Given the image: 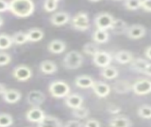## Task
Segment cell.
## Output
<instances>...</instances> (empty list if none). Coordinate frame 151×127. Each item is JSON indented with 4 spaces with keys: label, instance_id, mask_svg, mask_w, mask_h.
Returning <instances> with one entry per match:
<instances>
[{
    "label": "cell",
    "instance_id": "6da1fadb",
    "mask_svg": "<svg viewBox=\"0 0 151 127\" xmlns=\"http://www.w3.org/2000/svg\"><path fill=\"white\" fill-rule=\"evenodd\" d=\"M35 10L34 2L32 0H11L9 1V12L13 15L20 18L30 16Z\"/></svg>",
    "mask_w": 151,
    "mask_h": 127
},
{
    "label": "cell",
    "instance_id": "7a4b0ae2",
    "mask_svg": "<svg viewBox=\"0 0 151 127\" xmlns=\"http://www.w3.org/2000/svg\"><path fill=\"white\" fill-rule=\"evenodd\" d=\"M83 56L77 50H71L64 56L63 60V65L66 69L75 70L82 65Z\"/></svg>",
    "mask_w": 151,
    "mask_h": 127
},
{
    "label": "cell",
    "instance_id": "3957f363",
    "mask_svg": "<svg viewBox=\"0 0 151 127\" xmlns=\"http://www.w3.org/2000/svg\"><path fill=\"white\" fill-rule=\"evenodd\" d=\"M48 91L53 98L63 99L69 95L71 89L67 83L63 81H54L49 84Z\"/></svg>",
    "mask_w": 151,
    "mask_h": 127
},
{
    "label": "cell",
    "instance_id": "277c9868",
    "mask_svg": "<svg viewBox=\"0 0 151 127\" xmlns=\"http://www.w3.org/2000/svg\"><path fill=\"white\" fill-rule=\"evenodd\" d=\"M71 24L75 30L85 31L90 28V19L88 13L80 12L71 18Z\"/></svg>",
    "mask_w": 151,
    "mask_h": 127
},
{
    "label": "cell",
    "instance_id": "5b68a950",
    "mask_svg": "<svg viewBox=\"0 0 151 127\" xmlns=\"http://www.w3.org/2000/svg\"><path fill=\"white\" fill-rule=\"evenodd\" d=\"M113 21H114V17L109 12L98 13L94 17V25H96V29L98 30H111Z\"/></svg>",
    "mask_w": 151,
    "mask_h": 127
},
{
    "label": "cell",
    "instance_id": "8992f818",
    "mask_svg": "<svg viewBox=\"0 0 151 127\" xmlns=\"http://www.w3.org/2000/svg\"><path fill=\"white\" fill-rule=\"evenodd\" d=\"M132 91L136 95L144 96L151 93V80L139 79L132 84Z\"/></svg>",
    "mask_w": 151,
    "mask_h": 127
},
{
    "label": "cell",
    "instance_id": "52a82bcc",
    "mask_svg": "<svg viewBox=\"0 0 151 127\" xmlns=\"http://www.w3.org/2000/svg\"><path fill=\"white\" fill-rule=\"evenodd\" d=\"M112 61V56L111 53L107 52L104 50H99L98 52L93 57V64L98 67H107L109 65H111Z\"/></svg>",
    "mask_w": 151,
    "mask_h": 127
},
{
    "label": "cell",
    "instance_id": "ba28073f",
    "mask_svg": "<svg viewBox=\"0 0 151 127\" xmlns=\"http://www.w3.org/2000/svg\"><path fill=\"white\" fill-rule=\"evenodd\" d=\"M12 76L19 82H27L32 77V71L27 65H19L13 69Z\"/></svg>",
    "mask_w": 151,
    "mask_h": 127
},
{
    "label": "cell",
    "instance_id": "9c48e42d",
    "mask_svg": "<svg viewBox=\"0 0 151 127\" xmlns=\"http://www.w3.org/2000/svg\"><path fill=\"white\" fill-rule=\"evenodd\" d=\"M45 101V95L40 90H31L27 96V102L32 107H40Z\"/></svg>",
    "mask_w": 151,
    "mask_h": 127
},
{
    "label": "cell",
    "instance_id": "30bf717a",
    "mask_svg": "<svg viewBox=\"0 0 151 127\" xmlns=\"http://www.w3.org/2000/svg\"><path fill=\"white\" fill-rule=\"evenodd\" d=\"M146 33V30L143 25L140 24H133L131 26H129V29L127 30V36L129 39L138 40L143 38Z\"/></svg>",
    "mask_w": 151,
    "mask_h": 127
},
{
    "label": "cell",
    "instance_id": "8fae6325",
    "mask_svg": "<svg viewBox=\"0 0 151 127\" xmlns=\"http://www.w3.org/2000/svg\"><path fill=\"white\" fill-rule=\"evenodd\" d=\"M45 117V112L41 109V107H31L26 113V119L32 123H39Z\"/></svg>",
    "mask_w": 151,
    "mask_h": 127
},
{
    "label": "cell",
    "instance_id": "7c38bea8",
    "mask_svg": "<svg viewBox=\"0 0 151 127\" xmlns=\"http://www.w3.org/2000/svg\"><path fill=\"white\" fill-rule=\"evenodd\" d=\"M92 89L94 94L99 98H106L111 93V86L108 83L101 81H94Z\"/></svg>",
    "mask_w": 151,
    "mask_h": 127
},
{
    "label": "cell",
    "instance_id": "4fadbf2b",
    "mask_svg": "<svg viewBox=\"0 0 151 127\" xmlns=\"http://www.w3.org/2000/svg\"><path fill=\"white\" fill-rule=\"evenodd\" d=\"M71 20V17L68 12H55L53 15L50 17V23L53 26L60 27L66 25Z\"/></svg>",
    "mask_w": 151,
    "mask_h": 127
},
{
    "label": "cell",
    "instance_id": "5bb4252c",
    "mask_svg": "<svg viewBox=\"0 0 151 127\" xmlns=\"http://www.w3.org/2000/svg\"><path fill=\"white\" fill-rule=\"evenodd\" d=\"M83 101V97L81 95H79L78 93H70L65 98V105L71 109H76V108L82 106Z\"/></svg>",
    "mask_w": 151,
    "mask_h": 127
},
{
    "label": "cell",
    "instance_id": "9a60e30c",
    "mask_svg": "<svg viewBox=\"0 0 151 127\" xmlns=\"http://www.w3.org/2000/svg\"><path fill=\"white\" fill-rule=\"evenodd\" d=\"M132 121L126 116H115L109 120V127H131Z\"/></svg>",
    "mask_w": 151,
    "mask_h": 127
},
{
    "label": "cell",
    "instance_id": "2e32d148",
    "mask_svg": "<svg viewBox=\"0 0 151 127\" xmlns=\"http://www.w3.org/2000/svg\"><path fill=\"white\" fill-rule=\"evenodd\" d=\"M127 29H129V25L127 24L126 21L121 19V18H114L111 30L116 35H122L127 33Z\"/></svg>",
    "mask_w": 151,
    "mask_h": 127
},
{
    "label": "cell",
    "instance_id": "e0dca14e",
    "mask_svg": "<svg viewBox=\"0 0 151 127\" xmlns=\"http://www.w3.org/2000/svg\"><path fill=\"white\" fill-rule=\"evenodd\" d=\"M2 97H3V100L7 103L14 105V103H17L21 100L22 94L20 91L16 90V89H7V91L3 94Z\"/></svg>",
    "mask_w": 151,
    "mask_h": 127
},
{
    "label": "cell",
    "instance_id": "ac0fdd59",
    "mask_svg": "<svg viewBox=\"0 0 151 127\" xmlns=\"http://www.w3.org/2000/svg\"><path fill=\"white\" fill-rule=\"evenodd\" d=\"M113 90L118 94H127L132 90V84L127 80H116L112 84Z\"/></svg>",
    "mask_w": 151,
    "mask_h": 127
},
{
    "label": "cell",
    "instance_id": "d6986e66",
    "mask_svg": "<svg viewBox=\"0 0 151 127\" xmlns=\"http://www.w3.org/2000/svg\"><path fill=\"white\" fill-rule=\"evenodd\" d=\"M37 127H63V123L57 117L45 115L41 122H39Z\"/></svg>",
    "mask_w": 151,
    "mask_h": 127
},
{
    "label": "cell",
    "instance_id": "ffe728a7",
    "mask_svg": "<svg viewBox=\"0 0 151 127\" xmlns=\"http://www.w3.org/2000/svg\"><path fill=\"white\" fill-rule=\"evenodd\" d=\"M93 83V79L91 76H89V75H80V76H78L75 80L76 86L82 89L92 88Z\"/></svg>",
    "mask_w": 151,
    "mask_h": 127
},
{
    "label": "cell",
    "instance_id": "44dd1931",
    "mask_svg": "<svg viewBox=\"0 0 151 127\" xmlns=\"http://www.w3.org/2000/svg\"><path fill=\"white\" fill-rule=\"evenodd\" d=\"M47 49H48V50L53 54H60L65 51L66 44L61 40L55 39V40H52L48 44Z\"/></svg>",
    "mask_w": 151,
    "mask_h": 127
},
{
    "label": "cell",
    "instance_id": "7402d4cb",
    "mask_svg": "<svg viewBox=\"0 0 151 127\" xmlns=\"http://www.w3.org/2000/svg\"><path fill=\"white\" fill-rule=\"evenodd\" d=\"M114 60L121 65L130 64L133 60V55L129 50H120L114 55Z\"/></svg>",
    "mask_w": 151,
    "mask_h": 127
},
{
    "label": "cell",
    "instance_id": "603a6c76",
    "mask_svg": "<svg viewBox=\"0 0 151 127\" xmlns=\"http://www.w3.org/2000/svg\"><path fill=\"white\" fill-rule=\"evenodd\" d=\"M40 70L46 75H51V74H54L57 72L58 70V67L55 62L51 60H45L41 62L40 64Z\"/></svg>",
    "mask_w": 151,
    "mask_h": 127
},
{
    "label": "cell",
    "instance_id": "cb8c5ba5",
    "mask_svg": "<svg viewBox=\"0 0 151 127\" xmlns=\"http://www.w3.org/2000/svg\"><path fill=\"white\" fill-rule=\"evenodd\" d=\"M149 64V62H147V61L143 58H136L132 60V62L130 63V68L136 72L145 73V69L148 67Z\"/></svg>",
    "mask_w": 151,
    "mask_h": 127
},
{
    "label": "cell",
    "instance_id": "d4e9b609",
    "mask_svg": "<svg viewBox=\"0 0 151 127\" xmlns=\"http://www.w3.org/2000/svg\"><path fill=\"white\" fill-rule=\"evenodd\" d=\"M92 39L96 44H105L110 39V34H109L108 30L96 29L92 35Z\"/></svg>",
    "mask_w": 151,
    "mask_h": 127
},
{
    "label": "cell",
    "instance_id": "484cf974",
    "mask_svg": "<svg viewBox=\"0 0 151 127\" xmlns=\"http://www.w3.org/2000/svg\"><path fill=\"white\" fill-rule=\"evenodd\" d=\"M100 75L107 80H114L119 76V71H118V69L116 67L109 65L107 67L102 68Z\"/></svg>",
    "mask_w": 151,
    "mask_h": 127
},
{
    "label": "cell",
    "instance_id": "4316f807",
    "mask_svg": "<svg viewBox=\"0 0 151 127\" xmlns=\"http://www.w3.org/2000/svg\"><path fill=\"white\" fill-rule=\"evenodd\" d=\"M28 42H39L44 38L45 33L41 29L33 28L27 32Z\"/></svg>",
    "mask_w": 151,
    "mask_h": 127
},
{
    "label": "cell",
    "instance_id": "83f0119b",
    "mask_svg": "<svg viewBox=\"0 0 151 127\" xmlns=\"http://www.w3.org/2000/svg\"><path fill=\"white\" fill-rule=\"evenodd\" d=\"M12 42L13 44L15 45H24L26 44L27 42H28V39H27V32H24V31H17L15 32L12 36Z\"/></svg>",
    "mask_w": 151,
    "mask_h": 127
},
{
    "label": "cell",
    "instance_id": "f1b7e54d",
    "mask_svg": "<svg viewBox=\"0 0 151 127\" xmlns=\"http://www.w3.org/2000/svg\"><path fill=\"white\" fill-rule=\"evenodd\" d=\"M72 115L78 120H84L87 119L90 115V111L88 108L86 107H78L76 108V109H72Z\"/></svg>",
    "mask_w": 151,
    "mask_h": 127
},
{
    "label": "cell",
    "instance_id": "f546056e",
    "mask_svg": "<svg viewBox=\"0 0 151 127\" xmlns=\"http://www.w3.org/2000/svg\"><path fill=\"white\" fill-rule=\"evenodd\" d=\"M98 51H99V49L96 43H94V42H89V43H86L83 46V52L86 55L93 56V57Z\"/></svg>",
    "mask_w": 151,
    "mask_h": 127
},
{
    "label": "cell",
    "instance_id": "4dcf8cb0",
    "mask_svg": "<svg viewBox=\"0 0 151 127\" xmlns=\"http://www.w3.org/2000/svg\"><path fill=\"white\" fill-rule=\"evenodd\" d=\"M13 42L12 36H9L6 33L0 34V50H5L9 49L12 46Z\"/></svg>",
    "mask_w": 151,
    "mask_h": 127
},
{
    "label": "cell",
    "instance_id": "1f68e13d",
    "mask_svg": "<svg viewBox=\"0 0 151 127\" xmlns=\"http://www.w3.org/2000/svg\"><path fill=\"white\" fill-rule=\"evenodd\" d=\"M137 114L142 119L145 120H151V105H143L138 108Z\"/></svg>",
    "mask_w": 151,
    "mask_h": 127
},
{
    "label": "cell",
    "instance_id": "d6a6232c",
    "mask_svg": "<svg viewBox=\"0 0 151 127\" xmlns=\"http://www.w3.org/2000/svg\"><path fill=\"white\" fill-rule=\"evenodd\" d=\"M13 124V118L7 113L0 114V127H9Z\"/></svg>",
    "mask_w": 151,
    "mask_h": 127
},
{
    "label": "cell",
    "instance_id": "836d02e7",
    "mask_svg": "<svg viewBox=\"0 0 151 127\" xmlns=\"http://www.w3.org/2000/svg\"><path fill=\"white\" fill-rule=\"evenodd\" d=\"M124 6L129 11H136L141 8L142 0H125Z\"/></svg>",
    "mask_w": 151,
    "mask_h": 127
},
{
    "label": "cell",
    "instance_id": "e575fe53",
    "mask_svg": "<svg viewBox=\"0 0 151 127\" xmlns=\"http://www.w3.org/2000/svg\"><path fill=\"white\" fill-rule=\"evenodd\" d=\"M60 0H45L44 2V9L47 12H53L58 8V4Z\"/></svg>",
    "mask_w": 151,
    "mask_h": 127
},
{
    "label": "cell",
    "instance_id": "d590c367",
    "mask_svg": "<svg viewBox=\"0 0 151 127\" xmlns=\"http://www.w3.org/2000/svg\"><path fill=\"white\" fill-rule=\"evenodd\" d=\"M12 62V56L7 52H0V67H5L8 65Z\"/></svg>",
    "mask_w": 151,
    "mask_h": 127
},
{
    "label": "cell",
    "instance_id": "8d00e7d4",
    "mask_svg": "<svg viewBox=\"0 0 151 127\" xmlns=\"http://www.w3.org/2000/svg\"><path fill=\"white\" fill-rule=\"evenodd\" d=\"M82 123L78 120H70L64 124L63 127H82Z\"/></svg>",
    "mask_w": 151,
    "mask_h": 127
},
{
    "label": "cell",
    "instance_id": "74e56055",
    "mask_svg": "<svg viewBox=\"0 0 151 127\" xmlns=\"http://www.w3.org/2000/svg\"><path fill=\"white\" fill-rule=\"evenodd\" d=\"M84 127H101V126H100V122L97 120L90 119L86 121V123L84 124Z\"/></svg>",
    "mask_w": 151,
    "mask_h": 127
},
{
    "label": "cell",
    "instance_id": "f35d334b",
    "mask_svg": "<svg viewBox=\"0 0 151 127\" xmlns=\"http://www.w3.org/2000/svg\"><path fill=\"white\" fill-rule=\"evenodd\" d=\"M9 10V2L7 0H0V12H5Z\"/></svg>",
    "mask_w": 151,
    "mask_h": 127
},
{
    "label": "cell",
    "instance_id": "ab89813d",
    "mask_svg": "<svg viewBox=\"0 0 151 127\" xmlns=\"http://www.w3.org/2000/svg\"><path fill=\"white\" fill-rule=\"evenodd\" d=\"M141 8L145 12H151V0H142Z\"/></svg>",
    "mask_w": 151,
    "mask_h": 127
},
{
    "label": "cell",
    "instance_id": "60d3db41",
    "mask_svg": "<svg viewBox=\"0 0 151 127\" xmlns=\"http://www.w3.org/2000/svg\"><path fill=\"white\" fill-rule=\"evenodd\" d=\"M108 111L111 113V114H118L120 111H121V108L119 106H117V105H111V106H109L108 107Z\"/></svg>",
    "mask_w": 151,
    "mask_h": 127
},
{
    "label": "cell",
    "instance_id": "b9f144b4",
    "mask_svg": "<svg viewBox=\"0 0 151 127\" xmlns=\"http://www.w3.org/2000/svg\"><path fill=\"white\" fill-rule=\"evenodd\" d=\"M145 55L146 56V58H148L151 60V46H147V48L145 49Z\"/></svg>",
    "mask_w": 151,
    "mask_h": 127
},
{
    "label": "cell",
    "instance_id": "7bdbcfd3",
    "mask_svg": "<svg viewBox=\"0 0 151 127\" xmlns=\"http://www.w3.org/2000/svg\"><path fill=\"white\" fill-rule=\"evenodd\" d=\"M7 91V87L4 83H0V95H3V94Z\"/></svg>",
    "mask_w": 151,
    "mask_h": 127
},
{
    "label": "cell",
    "instance_id": "ee69618b",
    "mask_svg": "<svg viewBox=\"0 0 151 127\" xmlns=\"http://www.w3.org/2000/svg\"><path fill=\"white\" fill-rule=\"evenodd\" d=\"M144 74L147 75V76H149V77H151V64L148 65V67H146V69H145V71Z\"/></svg>",
    "mask_w": 151,
    "mask_h": 127
},
{
    "label": "cell",
    "instance_id": "f6af8a7d",
    "mask_svg": "<svg viewBox=\"0 0 151 127\" xmlns=\"http://www.w3.org/2000/svg\"><path fill=\"white\" fill-rule=\"evenodd\" d=\"M3 24H4V19L2 16H0V27H2Z\"/></svg>",
    "mask_w": 151,
    "mask_h": 127
},
{
    "label": "cell",
    "instance_id": "bcb514c9",
    "mask_svg": "<svg viewBox=\"0 0 151 127\" xmlns=\"http://www.w3.org/2000/svg\"><path fill=\"white\" fill-rule=\"evenodd\" d=\"M89 1H90V2H93V3H94V2H99V1H100V0H89Z\"/></svg>",
    "mask_w": 151,
    "mask_h": 127
},
{
    "label": "cell",
    "instance_id": "7dc6e473",
    "mask_svg": "<svg viewBox=\"0 0 151 127\" xmlns=\"http://www.w3.org/2000/svg\"><path fill=\"white\" fill-rule=\"evenodd\" d=\"M118 1H119V0H118Z\"/></svg>",
    "mask_w": 151,
    "mask_h": 127
}]
</instances>
